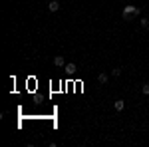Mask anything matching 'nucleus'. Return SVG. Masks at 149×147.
<instances>
[{
	"label": "nucleus",
	"instance_id": "nucleus-6",
	"mask_svg": "<svg viewBox=\"0 0 149 147\" xmlns=\"http://www.w3.org/2000/svg\"><path fill=\"white\" fill-rule=\"evenodd\" d=\"M97 82H100V84H105V82H107V74H100V76H97Z\"/></svg>",
	"mask_w": 149,
	"mask_h": 147
},
{
	"label": "nucleus",
	"instance_id": "nucleus-5",
	"mask_svg": "<svg viewBox=\"0 0 149 147\" xmlns=\"http://www.w3.org/2000/svg\"><path fill=\"white\" fill-rule=\"evenodd\" d=\"M64 70H66L70 76H72V74L76 72V64H72V62H70V64H66V66H64Z\"/></svg>",
	"mask_w": 149,
	"mask_h": 147
},
{
	"label": "nucleus",
	"instance_id": "nucleus-1",
	"mask_svg": "<svg viewBox=\"0 0 149 147\" xmlns=\"http://www.w3.org/2000/svg\"><path fill=\"white\" fill-rule=\"evenodd\" d=\"M141 8L137 6H123V20H131L133 16H139Z\"/></svg>",
	"mask_w": 149,
	"mask_h": 147
},
{
	"label": "nucleus",
	"instance_id": "nucleus-4",
	"mask_svg": "<svg viewBox=\"0 0 149 147\" xmlns=\"http://www.w3.org/2000/svg\"><path fill=\"white\" fill-rule=\"evenodd\" d=\"M48 8H50V12H58L60 10V2H58V0H52V2L48 4Z\"/></svg>",
	"mask_w": 149,
	"mask_h": 147
},
{
	"label": "nucleus",
	"instance_id": "nucleus-7",
	"mask_svg": "<svg viewBox=\"0 0 149 147\" xmlns=\"http://www.w3.org/2000/svg\"><path fill=\"white\" fill-rule=\"evenodd\" d=\"M139 26L147 28V26H149V18H141V20H139Z\"/></svg>",
	"mask_w": 149,
	"mask_h": 147
},
{
	"label": "nucleus",
	"instance_id": "nucleus-9",
	"mask_svg": "<svg viewBox=\"0 0 149 147\" xmlns=\"http://www.w3.org/2000/svg\"><path fill=\"white\" fill-rule=\"evenodd\" d=\"M111 74H113L115 78H117V76H121V68H113V70H111Z\"/></svg>",
	"mask_w": 149,
	"mask_h": 147
},
{
	"label": "nucleus",
	"instance_id": "nucleus-2",
	"mask_svg": "<svg viewBox=\"0 0 149 147\" xmlns=\"http://www.w3.org/2000/svg\"><path fill=\"white\" fill-rule=\"evenodd\" d=\"M113 107H115V111H123V109H125V102H123V100H117V102L113 103Z\"/></svg>",
	"mask_w": 149,
	"mask_h": 147
},
{
	"label": "nucleus",
	"instance_id": "nucleus-3",
	"mask_svg": "<svg viewBox=\"0 0 149 147\" xmlns=\"http://www.w3.org/2000/svg\"><path fill=\"white\" fill-rule=\"evenodd\" d=\"M54 66H58V68H64V66H66V60H64L62 56H56V58H54Z\"/></svg>",
	"mask_w": 149,
	"mask_h": 147
},
{
	"label": "nucleus",
	"instance_id": "nucleus-8",
	"mask_svg": "<svg viewBox=\"0 0 149 147\" xmlns=\"http://www.w3.org/2000/svg\"><path fill=\"white\" fill-rule=\"evenodd\" d=\"M141 91H143L145 95H149V84H143V86H141Z\"/></svg>",
	"mask_w": 149,
	"mask_h": 147
},
{
	"label": "nucleus",
	"instance_id": "nucleus-10",
	"mask_svg": "<svg viewBox=\"0 0 149 147\" xmlns=\"http://www.w3.org/2000/svg\"><path fill=\"white\" fill-rule=\"evenodd\" d=\"M147 30H149V26H147Z\"/></svg>",
	"mask_w": 149,
	"mask_h": 147
}]
</instances>
